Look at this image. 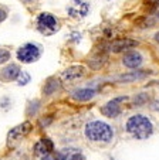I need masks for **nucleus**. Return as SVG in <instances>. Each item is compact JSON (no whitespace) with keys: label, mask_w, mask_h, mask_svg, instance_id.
<instances>
[{"label":"nucleus","mask_w":159,"mask_h":160,"mask_svg":"<svg viewBox=\"0 0 159 160\" xmlns=\"http://www.w3.org/2000/svg\"><path fill=\"white\" fill-rule=\"evenodd\" d=\"M91 10V6L87 0H71V3L67 6V13L70 17L75 20H82L88 16Z\"/></svg>","instance_id":"nucleus-6"},{"label":"nucleus","mask_w":159,"mask_h":160,"mask_svg":"<svg viewBox=\"0 0 159 160\" xmlns=\"http://www.w3.org/2000/svg\"><path fill=\"white\" fill-rule=\"evenodd\" d=\"M34 152H36V154L40 159H43V157H45L47 154L54 152V145H53V142H51L48 138H43V139H40L39 142L36 143Z\"/></svg>","instance_id":"nucleus-13"},{"label":"nucleus","mask_w":159,"mask_h":160,"mask_svg":"<svg viewBox=\"0 0 159 160\" xmlns=\"http://www.w3.org/2000/svg\"><path fill=\"white\" fill-rule=\"evenodd\" d=\"M144 64V55L138 50H129L122 55V65L129 70H138Z\"/></svg>","instance_id":"nucleus-8"},{"label":"nucleus","mask_w":159,"mask_h":160,"mask_svg":"<svg viewBox=\"0 0 159 160\" xmlns=\"http://www.w3.org/2000/svg\"><path fill=\"white\" fill-rule=\"evenodd\" d=\"M10 57H12V54H10L9 50L0 48V65H2V64H6L7 61L10 60Z\"/></svg>","instance_id":"nucleus-19"},{"label":"nucleus","mask_w":159,"mask_h":160,"mask_svg":"<svg viewBox=\"0 0 159 160\" xmlns=\"http://www.w3.org/2000/svg\"><path fill=\"white\" fill-rule=\"evenodd\" d=\"M21 3H24V4H31L34 2V0H20Z\"/></svg>","instance_id":"nucleus-23"},{"label":"nucleus","mask_w":159,"mask_h":160,"mask_svg":"<svg viewBox=\"0 0 159 160\" xmlns=\"http://www.w3.org/2000/svg\"><path fill=\"white\" fill-rule=\"evenodd\" d=\"M136 45H138V41H135V40H132V38H117L112 42H109L108 50L111 52L118 54V52L129 51V50L134 48V47H136Z\"/></svg>","instance_id":"nucleus-9"},{"label":"nucleus","mask_w":159,"mask_h":160,"mask_svg":"<svg viewBox=\"0 0 159 160\" xmlns=\"http://www.w3.org/2000/svg\"><path fill=\"white\" fill-rule=\"evenodd\" d=\"M29 82H30V74L26 72V71H21L17 78V84L21 87V85H27Z\"/></svg>","instance_id":"nucleus-18"},{"label":"nucleus","mask_w":159,"mask_h":160,"mask_svg":"<svg viewBox=\"0 0 159 160\" xmlns=\"http://www.w3.org/2000/svg\"><path fill=\"white\" fill-rule=\"evenodd\" d=\"M40 108V102L39 101H30L27 105V115L29 116H33L37 113V111H39Z\"/></svg>","instance_id":"nucleus-17"},{"label":"nucleus","mask_w":159,"mask_h":160,"mask_svg":"<svg viewBox=\"0 0 159 160\" xmlns=\"http://www.w3.org/2000/svg\"><path fill=\"white\" fill-rule=\"evenodd\" d=\"M63 160H85V156L80 149L75 148H66L60 152Z\"/></svg>","instance_id":"nucleus-15"},{"label":"nucleus","mask_w":159,"mask_h":160,"mask_svg":"<svg viewBox=\"0 0 159 160\" xmlns=\"http://www.w3.org/2000/svg\"><path fill=\"white\" fill-rule=\"evenodd\" d=\"M84 136L93 143H109L114 138V130L107 122L91 121L85 125Z\"/></svg>","instance_id":"nucleus-2"},{"label":"nucleus","mask_w":159,"mask_h":160,"mask_svg":"<svg viewBox=\"0 0 159 160\" xmlns=\"http://www.w3.org/2000/svg\"><path fill=\"white\" fill-rule=\"evenodd\" d=\"M85 75V67L82 65H72L61 72V79L66 82H74Z\"/></svg>","instance_id":"nucleus-10"},{"label":"nucleus","mask_w":159,"mask_h":160,"mask_svg":"<svg viewBox=\"0 0 159 160\" xmlns=\"http://www.w3.org/2000/svg\"><path fill=\"white\" fill-rule=\"evenodd\" d=\"M36 24H37V30L41 34H44V36H53L61 27L60 20L56 16H53L51 13L47 12H43L37 16Z\"/></svg>","instance_id":"nucleus-3"},{"label":"nucleus","mask_w":159,"mask_h":160,"mask_svg":"<svg viewBox=\"0 0 159 160\" xmlns=\"http://www.w3.org/2000/svg\"><path fill=\"white\" fill-rule=\"evenodd\" d=\"M43 54L41 45L37 42H26L17 50V60L23 64H31L36 62Z\"/></svg>","instance_id":"nucleus-4"},{"label":"nucleus","mask_w":159,"mask_h":160,"mask_svg":"<svg viewBox=\"0 0 159 160\" xmlns=\"http://www.w3.org/2000/svg\"><path fill=\"white\" fill-rule=\"evenodd\" d=\"M30 130H31L30 122H23V123L14 126L7 133V146H9V148H16V146L23 140V138H26V136L29 135Z\"/></svg>","instance_id":"nucleus-5"},{"label":"nucleus","mask_w":159,"mask_h":160,"mask_svg":"<svg viewBox=\"0 0 159 160\" xmlns=\"http://www.w3.org/2000/svg\"><path fill=\"white\" fill-rule=\"evenodd\" d=\"M125 130L128 135H131L134 139L145 140L151 138L153 133V123L148 116L142 113L132 115L126 119L125 122Z\"/></svg>","instance_id":"nucleus-1"},{"label":"nucleus","mask_w":159,"mask_h":160,"mask_svg":"<svg viewBox=\"0 0 159 160\" xmlns=\"http://www.w3.org/2000/svg\"><path fill=\"white\" fill-rule=\"evenodd\" d=\"M20 72H21V70L17 64H9L4 68H2V71H0V79L6 82L17 81Z\"/></svg>","instance_id":"nucleus-11"},{"label":"nucleus","mask_w":159,"mask_h":160,"mask_svg":"<svg viewBox=\"0 0 159 160\" xmlns=\"http://www.w3.org/2000/svg\"><path fill=\"white\" fill-rule=\"evenodd\" d=\"M153 40H155V42L159 44V31H156V33L153 34Z\"/></svg>","instance_id":"nucleus-22"},{"label":"nucleus","mask_w":159,"mask_h":160,"mask_svg":"<svg viewBox=\"0 0 159 160\" xmlns=\"http://www.w3.org/2000/svg\"><path fill=\"white\" fill-rule=\"evenodd\" d=\"M126 101V97H118V98H114V99L108 101L105 103L104 106L101 108V113L107 118H118L122 112V102Z\"/></svg>","instance_id":"nucleus-7"},{"label":"nucleus","mask_w":159,"mask_h":160,"mask_svg":"<svg viewBox=\"0 0 159 160\" xmlns=\"http://www.w3.org/2000/svg\"><path fill=\"white\" fill-rule=\"evenodd\" d=\"M156 17L159 18V9H158V12H156Z\"/></svg>","instance_id":"nucleus-24"},{"label":"nucleus","mask_w":159,"mask_h":160,"mask_svg":"<svg viewBox=\"0 0 159 160\" xmlns=\"http://www.w3.org/2000/svg\"><path fill=\"white\" fill-rule=\"evenodd\" d=\"M148 72H144V71H134V72H129V74H124L118 78L119 82H132V81H136V79H141L144 77H146Z\"/></svg>","instance_id":"nucleus-16"},{"label":"nucleus","mask_w":159,"mask_h":160,"mask_svg":"<svg viewBox=\"0 0 159 160\" xmlns=\"http://www.w3.org/2000/svg\"><path fill=\"white\" fill-rule=\"evenodd\" d=\"M97 95V91L94 88H77L75 91L71 92V98L77 102H87V101H91L94 97Z\"/></svg>","instance_id":"nucleus-12"},{"label":"nucleus","mask_w":159,"mask_h":160,"mask_svg":"<svg viewBox=\"0 0 159 160\" xmlns=\"http://www.w3.org/2000/svg\"><path fill=\"white\" fill-rule=\"evenodd\" d=\"M9 16V10H7L6 6H0V23H3L4 20Z\"/></svg>","instance_id":"nucleus-21"},{"label":"nucleus","mask_w":159,"mask_h":160,"mask_svg":"<svg viewBox=\"0 0 159 160\" xmlns=\"http://www.w3.org/2000/svg\"><path fill=\"white\" fill-rule=\"evenodd\" d=\"M60 88H61L60 79H57L56 77H51V78H48L47 81L44 82V85H43V95L51 97V95L57 94L58 91H60Z\"/></svg>","instance_id":"nucleus-14"},{"label":"nucleus","mask_w":159,"mask_h":160,"mask_svg":"<svg viewBox=\"0 0 159 160\" xmlns=\"http://www.w3.org/2000/svg\"><path fill=\"white\" fill-rule=\"evenodd\" d=\"M148 101V95L146 94H139L136 95L135 98H134V103H135L136 106H142L144 103H146Z\"/></svg>","instance_id":"nucleus-20"}]
</instances>
